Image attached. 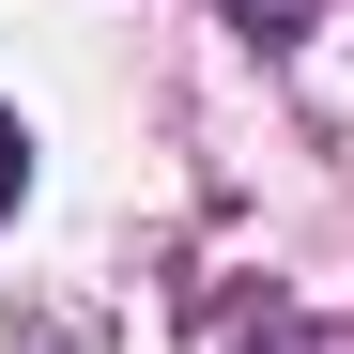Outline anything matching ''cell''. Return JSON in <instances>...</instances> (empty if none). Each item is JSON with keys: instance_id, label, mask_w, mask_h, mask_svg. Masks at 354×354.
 <instances>
[{"instance_id": "obj_1", "label": "cell", "mask_w": 354, "mask_h": 354, "mask_svg": "<svg viewBox=\"0 0 354 354\" xmlns=\"http://www.w3.org/2000/svg\"><path fill=\"white\" fill-rule=\"evenodd\" d=\"M16 185H31V139H16V108H0V216H16Z\"/></svg>"}, {"instance_id": "obj_2", "label": "cell", "mask_w": 354, "mask_h": 354, "mask_svg": "<svg viewBox=\"0 0 354 354\" xmlns=\"http://www.w3.org/2000/svg\"><path fill=\"white\" fill-rule=\"evenodd\" d=\"M231 16H247V31H308L324 0H231Z\"/></svg>"}]
</instances>
